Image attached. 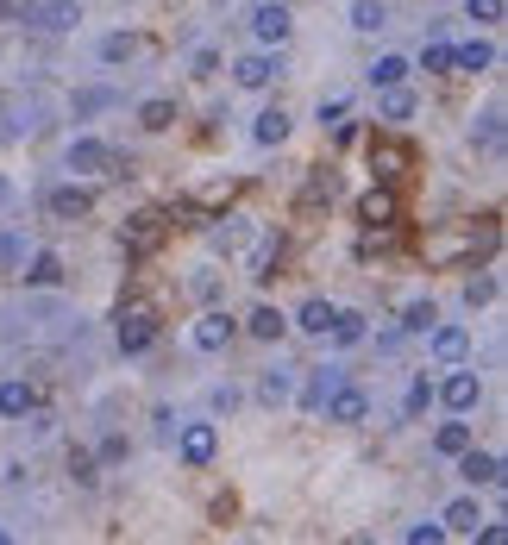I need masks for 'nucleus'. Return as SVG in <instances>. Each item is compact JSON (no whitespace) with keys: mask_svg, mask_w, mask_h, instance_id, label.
<instances>
[{"mask_svg":"<svg viewBox=\"0 0 508 545\" xmlns=\"http://www.w3.org/2000/svg\"><path fill=\"white\" fill-rule=\"evenodd\" d=\"M433 320H440V307H433V301H408V314H402V326H408V333H427Z\"/></svg>","mask_w":508,"mask_h":545,"instance_id":"obj_35","label":"nucleus"},{"mask_svg":"<svg viewBox=\"0 0 508 545\" xmlns=\"http://www.w3.org/2000/svg\"><path fill=\"white\" fill-rule=\"evenodd\" d=\"M358 220H364V226H371V232H389V226H396V220H402V201H396V188H389V182H377V188H371V195H364V201H358Z\"/></svg>","mask_w":508,"mask_h":545,"instance_id":"obj_5","label":"nucleus"},{"mask_svg":"<svg viewBox=\"0 0 508 545\" xmlns=\"http://www.w3.org/2000/svg\"><path fill=\"white\" fill-rule=\"evenodd\" d=\"M458 477H465V483H502V458L465 445V452H458Z\"/></svg>","mask_w":508,"mask_h":545,"instance_id":"obj_14","label":"nucleus"},{"mask_svg":"<svg viewBox=\"0 0 508 545\" xmlns=\"http://www.w3.org/2000/svg\"><path fill=\"white\" fill-rule=\"evenodd\" d=\"M138 51H145V38H132V32L101 38V63H126V57H138Z\"/></svg>","mask_w":508,"mask_h":545,"instance_id":"obj_27","label":"nucleus"},{"mask_svg":"<svg viewBox=\"0 0 508 545\" xmlns=\"http://www.w3.org/2000/svg\"><path fill=\"white\" fill-rule=\"evenodd\" d=\"M452 69H465V76L496 69V44H465V51H452Z\"/></svg>","mask_w":508,"mask_h":545,"instance_id":"obj_24","label":"nucleus"},{"mask_svg":"<svg viewBox=\"0 0 508 545\" xmlns=\"http://www.w3.org/2000/svg\"><path fill=\"white\" fill-rule=\"evenodd\" d=\"M496 301V276H471L465 282V307H490Z\"/></svg>","mask_w":508,"mask_h":545,"instance_id":"obj_37","label":"nucleus"},{"mask_svg":"<svg viewBox=\"0 0 508 545\" xmlns=\"http://www.w3.org/2000/svg\"><path fill=\"white\" fill-rule=\"evenodd\" d=\"M345 107H352L345 94H333V101H320V126H339V120H345Z\"/></svg>","mask_w":508,"mask_h":545,"instance_id":"obj_43","label":"nucleus"},{"mask_svg":"<svg viewBox=\"0 0 508 545\" xmlns=\"http://www.w3.org/2000/svg\"><path fill=\"white\" fill-rule=\"evenodd\" d=\"M26 19H32V26H44V32H69L82 19V7H76V0H44V7H32Z\"/></svg>","mask_w":508,"mask_h":545,"instance_id":"obj_17","label":"nucleus"},{"mask_svg":"<svg viewBox=\"0 0 508 545\" xmlns=\"http://www.w3.org/2000/svg\"><path fill=\"white\" fill-rule=\"evenodd\" d=\"M7 19H13V7H7V0H0V26H7Z\"/></svg>","mask_w":508,"mask_h":545,"instance_id":"obj_46","label":"nucleus"},{"mask_svg":"<svg viewBox=\"0 0 508 545\" xmlns=\"http://www.w3.org/2000/svg\"><path fill=\"white\" fill-rule=\"evenodd\" d=\"M245 333H251V339H264V345H276V339L289 333V314H276V307H251Z\"/></svg>","mask_w":508,"mask_h":545,"instance_id":"obj_19","label":"nucleus"},{"mask_svg":"<svg viewBox=\"0 0 508 545\" xmlns=\"http://www.w3.org/2000/svg\"><path fill=\"white\" fill-rule=\"evenodd\" d=\"M245 245V220H226V226H214V251H239Z\"/></svg>","mask_w":508,"mask_h":545,"instance_id":"obj_38","label":"nucleus"},{"mask_svg":"<svg viewBox=\"0 0 508 545\" xmlns=\"http://www.w3.org/2000/svg\"><path fill=\"white\" fill-rule=\"evenodd\" d=\"M276 264H283V239H276V232H264V239L251 245V257H245V276L264 282V276H276Z\"/></svg>","mask_w":508,"mask_h":545,"instance_id":"obj_15","label":"nucleus"},{"mask_svg":"<svg viewBox=\"0 0 508 545\" xmlns=\"http://www.w3.org/2000/svg\"><path fill=\"white\" fill-rule=\"evenodd\" d=\"M164 213H132V220H126V251L132 257H151L157 245H164Z\"/></svg>","mask_w":508,"mask_h":545,"instance_id":"obj_7","label":"nucleus"},{"mask_svg":"<svg viewBox=\"0 0 508 545\" xmlns=\"http://www.w3.org/2000/svg\"><path fill=\"white\" fill-rule=\"evenodd\" d=\"M233 333H239V320L233 314H220V307H207V314L195 320V351H226V345H233Z\"/></svg>","mask_w":508,"mask_h":545,"instance_id":"obj_6","label":"nucleus"},{"mask_svg":"<svg viewBox=\"0 0 508 545\" xmlns=\"http://www.w3.org/2000/svg\"><path fill=\"white\" fill-rule=\"evenodd\" d=\"M408 113H414V94L396 82V88H383V120H408Z\"/></svg>","mask_w":508,"mask_h":545,"instance_id":"obj_33","label":"nucleus"},{"mask_svg":"<svg viewBox=\"0 0 508 545\" xmlns=\"http://www.w3.org/2000/svg\"><path fill=\"white\" fill-rule=\"evenodd\" d=\"M508 0H465V19H477V26H502Z\"/></svg>","mask_w":508,"mask_h":545,"instance_id":"obj_32","label":"nucleus"},{"mask_svg":"<svg viewBox=\"0 0 508 545\" xmlns=\"http://www.w3.org/2000/svg\"><path fill=\"white\" fill-rule=\"evenodd\" d=\"M333 389H339V370H314L308 389H302V414H320V401H327Z\"/></svg>","mask_w":508,"mask_h":545,"instance_id":"obj_25","label":"nucleus"},{"mask_svg":"<svg viewBox=\"0 0 508 545\" xmlns=\"http://www.w3.org/2000/svg\"><path fill=\"white\" fill-rule=\"evenodd\" d=\"M440 539H446L440 520H421V527H408V545H440Z\"/></svg>","mask_w":508,"mask_h":545,"instance_id":"obj_39","label":"nucleus"},{"mask_svg":"<svg viewBox=\"0 0 508 545\" xmlns=\"http://www.w3.org/2000/svg\"><path fill=\"white\" fill-rule=\"evenodd\" d=\"M44 213H51V220H88V213H95V195H88V188H51V195H44Z\"/></svg>","mask_w":508,"mask_h":545,"instance_id":"obj_11","label":"nucleus"},{"mask_svg":"<svg viewBox=\"0 0 508 545\" xmlns=\"http://www.w3.org/2000/svg\"><path fill=\"white\" fill-rule=\"evenodd\" d=\"M427 351H433L440 364H465L471 333H465V326H427Z\"/></svg>","mask_w":508,"mask_h":545,"instance_id":"obj_13","label":"nucleus"},{"mask_svg":"<svg viewBox=\"0 0 508 545\" xmlns=\"http://www.w3.org/2000/svg\"><path fill=\"white\" fill-rule=\"evenodd\" d=\"M151 339H157V307H151V301H132V307H120V351H126V358L151 351Z\"/></svg>","mask_w":508,"mask_h":545,"instance_id":"obj_1","label":"nucleus"},{"mask_svg":"<svg viewBox=\"0 0 508 545\" xmlns=\"http://www.w3.org/2000/svg\"><path fill=\"white\" fill-rule=\"evenodd\" d=\"M333 314H339V307H333V301H302V314H295V326H302V333H314V339H327V326H333Z\"/></svg>","mask_w":508,"mask_h":545,"instance_id":"obj_23","label":"nucleus"},{"mask_svg":"<svg viewBox=\"0 0 508 545\" xmlns=\"http://www.w3.org/2000/svg\"><path fill=\"white\" fill-rule=\"evenodd\" d=\"M214 452H220V433H214V420H189L176 433V458L189 464V470H207L214 464Z\"/></svg>","mask_w":508,"mask_h":545,"instance_id":"obj_2","label":"nucleus"},{"mask_svg":"<svg viewBox=\"0 0 508 545\" xmlns=\"http://www.w3.org/2000/svg\"><path fill=\"white\" fill-rule=\"evenodd\" d=\"M440 527H446V539H452V533H458V539H471V533L483 527V508L471 502V495H458V502L440 514Z\"/></svg>","mask_w":508,"mask_h":545,"instance_id":"obj_16","label":"nucleus"},{"mask_svg":"<svg viewBox=\"0 0 508 545\" xmlns=\"http://www.w3.org/2000/svg\"><path fill=\"white\" fill-rule=\"evenodd\" d=\"M408 69H414L408 57H377V63H371V82H377V88H396Z\"/></svg>","mask_w":508,"mask_h":545,"instance_id":"obj_31","label":"nucleus"},{"mask_svg":"<svg viewBox=\"0 0 508 545\" xmlns=\"http://www.w3.org/2000/svg\"><path fill=\"white\" fill-rule=\"evenodd\" d=\"M195 201H201V207H226V201H233V182H214V188H201Z\"/></svg>","mask_w":508,"mask_h":545,"instance_id":"obj_42","label":"nucleus"},{"mask_svg":"<svg viewBox=\"0 0 508 545\" xmlns=\"http://www.w3.org/2000/svg\"><path fill=\"white\" fill-rule=\"evenodd\" d=\"M214 69H220V51H195V57H189V76H201V82L214 76Z\"/></svg>","mask_w":508,"mask_h":545,"instance_id":"obj_41","label":"nucleus"},{"mask_svg":"<svg viewBox=\"0 0 508 545\" xmlns=\"http://www.w3.org/2000/svg\"><path fill=\"white\" fill-rule=\"evenodd\" d=\"M138 126H145V132H170L176 126V101H164V94L145 101V107H138Z\"/></svg>","mask_w":508,"mask_h":545,"instance_id":"obj_26","label":"nucleus"},{"mask_svg":"<svg viewBox=\"0 0 508 545\" xmlns=\"http://www.w3.org/2000/svg\"><path fill=\"white\" fill-rule=\"evenodd\" d=\"M352 26L358 32H383L389 26V7H383V0H358V7H352Z\"/></svg>","mask_w":508,"mask_h":545,"instance_id":"obj_29","label":"nucleus"},{"mask_svg":"<svg viewBox=\"0 0 508 545\" xmlns=\"http://www.w3.org/2000/svg\"><path fill=\"white\" fill-rule=\"evenodd\" d=\"M258 395L270 401V408H276V401H289V395H295V370H264V383H258Z\"/></svg>","mask_w":508,"mask_h":545,"instance_id":"obj_28","label":"nucleus"},{"mask_svg":"<svg viewBox=\"0 0 508 545\" xmlns=\"http://www.w3.org/2000/svg\"><path fill=\"white\" fill-rule=\"evenodd\" d=\"M289 26H295V13L283 7V0H264V7L251 13V38H258V44H283Z\"/></svg>","mask_w":508,"mask_h":545,"instance_id":"obj_9","label":"nucleus"},{"mask_svg":"<svg viewBox=\"0 0 508 545\" xmlns=\"http://www.w3.org/2000/svg\"><path fill=\"white\" fill-rule=\"evenodd\" d=\"M69 470H76V483H95V458H88V452L69 458Z\"/></svg>","mask_w":508,"mask_h":545,"instance_id":"obj_45","label":"nucleus"},{"mask_svg":"<svg viewBox=\"0 0 508 545\" xmlns=\"http://www.w3.org/2000/svg\"><path fill=\"white\" fill-rule=\"evenodd\" d=\"M408 163H414L408 145H396V138H371V176H377V182H396Z\"/></svg>","mask_w":508,"mask_h":545,"instance_id":"obj_12","label":"nucleus"},{"mask_svg":"<svg viewBox=\"0 0 508 545\" xmlns=\"http://www.w3.org/2000/svg\"><path fill=\"white\" fill-rule=\"evenodd\" d=\"M320 414H327L333 426H364V420H371V395L352 389V383H339L327 401H320Z\"/></svg>","mask_w":508,"mask_h":545,"instance_id":"obj_4","label":"nucleus"},{"mask_svg":"<svg viewBox=\"0 0 508 545\" xmlns=\"http://www.w3.org/2000/svg\"><path fill=\"white\" fill-rule=\"evenodd\" d=\"M465 445H471V420H446L440 433H433V452H440V458H458Z\"/></svg>","mask_w":508,"mask_h":545,"instance_id":"obj_22","label":"nucleus"},{"mask_svg":"<svg viewBox=\"0 0 508 545\" xmlns=\"http://www.w3.org/2000/svg\"><path fill=\"white\" fill-rule=\"evenodd\" d=\"M440 401H446L452 414H471L477 401H483V383H477V370H458V364H452V376L440 383Z\"/></svg>","mask_w":508,"mask_h":545,"instance_id":"obj_8","label":"nucleus"},{"mask_svg":"<svg viewBox=\"0 0 508 545\" xmlns=\"http://www.w3.org/2000/svg\"><path fill=\"white\" fill-rule=\"evenodd\" d=\"M427 401H433V389H427V376H421V383H414V389H408V414H421V408H427Z\"/></svg>","mask_w":508,"mask_h":545,"instance_id":"obj_44","label":"nucleus"},{"mask_svg":"<svg viewBox=\"0 0 508 545\" xmlns=\"http://www.w3.org/2000/svg\"><path fill=\"white\" fill-rule=\"evenodd\" d=\"M189 289H195L201 301H214V295H220V276H214V270H195V276H189Z\"/></svg>","mask_w":508,"mask_h":545,"instance_id":"obj_40","label":"nucleus"},{"mask_svg":"<svg viewBox=\"0 0 508 545\" xmlns=\"http://www.w3.org/2000/svg\"><path fill=\"white\" fill-rule=\"evenodd\" d=\"M276 76H283V57H270V51H251V57L233 63V82L239 88H270Z\"/></svg>","mask_w":508,"mask_h":545,"instance_id":"obj_10","label":"nucleus"},{"mask_svg":"<svg viewBox=\"0 0 508 545\" xmlns=\"http://www.w3.org/2000/svg\"><path fill=\"white\" fill-rule=\"evenodd\" d=\"M32 408H38V389L26 383V376H7V383H0V414L19 420V414H32Z\"/></svg>","mask_w":508,"mask_h":545,"instance_id":"obj_18","label":"nucleus"},{"mask_svg":"<svg viewBox=\"0 0 508 545\" xmlns=\"http://www.w3.org/2000/svg\"><path fill=\"white\" fill-rule=\"evenodd\" d=\"M496 138H502V113L490 107V113H477V120H471V145H496Z\"/></svg>","mask_w":508,"mask_h":545,"instance_id":"obj_34","label":"nucleus"},{"mask_svg":"<svg viewBox=\"0 0 508 545\" xmlns=\"http://www.w3.org/2000/svg\"><path fill=\"white\" fill-rule=\"evenodd\" d=\"M19 276H26L32 289H57V282H63V257H57V251H38V257H32V264L19 270Z\"/></svg>","mask_w":508,"mask_h":545,"instance_id":"obj_20","label":"nucleus"},{"mask_svg":"<svg viewBox=\"0 0 508 545\" xmlns=\"http://www.w3.org/2000/svg\"><path fill=\"white\" fill-rule=\"evenodd\" d=\"M69 170L76 176H120V151L101 145V138H76L69 145Z\"/></svg>","mask_w":508,"mask_h":545,"instance_id":"obj_3","label":"nucleus"},{"mask_svg":"<svg viewBox=\"0 0 508 545\" xmlns=\"http://www.w3.org/2000/svg\"><path fill=\"white\" fill-rule=\"evenodd\" d=\"M421 69H427V76H452V44H427Z\"/></svg>","mask_w":508,"mask_h":545,"instance_id":"obj_36","label":"nucleus"},{"mask_svg":"<svg viewBox=\"0 0 508 545\" xmlns=\"http://www.w3.org/2000/svg\"><path fill=\"white\" fill-rule=\"evenodd\" d=\"M327 339H339V345H358V339H364V314H345V307H339V314H333V326H327Z\"/></svg>","mask_w":508,"mask_h":545,"instance_id":"obj_30","label":"nucleus"},{"mask_svg":"<svg viewBox=\"0 0 508 545\" xmlns=\"http://www.w3.org/2000/svg\"><path fill=\"white\" fill-rule=\"evenodd\" d=\"M251 138H258V145H283V138H289V113L283 107H264L258 120H251Z\"/></svg>","mask_w":508,"mask_h":545,"instance_id":"obj_21","label":"nucleus"}]
</instances>
